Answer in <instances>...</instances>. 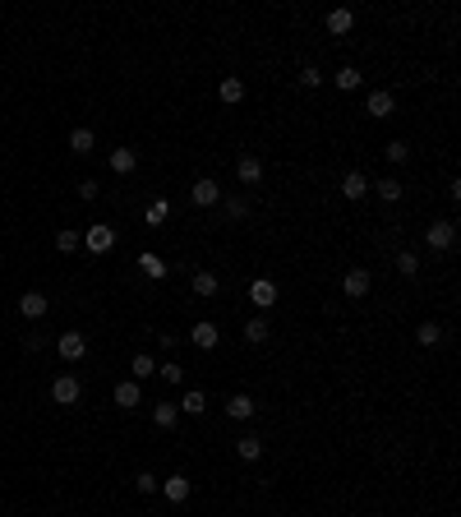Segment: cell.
Here are the masks:
<instances>
[{
  "label": "cell",
  "instance_id": "cell-1",
  "mask_svg": "<svg viewBox=\"0 0 461 517\" xmlns=\"http://www.w3.org/2000/svg\"><path fill=\"white\" fill-rule=\"evenodd\" d=\"M83 250L88 254H111L116 250V231H111L106 222H92L88 231H83Z\"/></svg>",
  "mask_w": 461,
  "mask_h": 517
},
{
  "label": "cell",
  "instance_id": "cell-20",
  "mask_svg": "<svg viewBox=\"0 0 461 517\" xmlns=\"http://www.w3.org/2000/svg\"><path fill=\"white\" fill-rule=\"evenodd\" d=\"M369 189H378V199H383V203H397V199H401V180H397V176H387V180H369Z\"/></svg>",
  "mask_w": 461,
  "mask_h": 517
},
{
  "label": "cell",
  "instance_id": "cell-26",
  "mask_svg": "<svg viewBox=\"0 0 461 517\" xmlns=\"http://www.w3.org/2000/svg\"><path fill=\"white\" fill-rule=\"evenodd\" d=\"M268 333H273V328H268V319H249V323H245V342H249V347L268 342Z\"/></svg>",
  "mask_w": 461,
  "mask_h": 517
},
{
  "label": "cell",
  "instance_id": "cell-29",
  "mask_svg": "<svg viewBox=\"0 0 461 517\" xmlns=\"http://www.w3.org/2000/svg\"><path fill=\"white\" fill-rule=\"evenodd\" d=\"M78 245H83V236H78V231H69V227H65L60 236H55V250H60V254H74Z\"/></svg>",
  "mask_w": 461,
  "mask_h": 517
},
{
  "label": "cell",
  "instance_id": "cell-5",
  "mask_svg": "<svg viewBox=\"0 0 461 517\" xmlns=\"http://www.w3.org/2000/svg\"><path fill=\"white\" fill-rule=\"evenodd\" d=\"M51 397L60 402V407H74L78 397H83V388H78V379H74V375H60V379L51 384Z\"/></svg>",
  "mask_w": 461,
  "mask_h": 517
},
{
  "label": "cell",
  "instance_id": "cell-19",
  "mask_svg": "<svg viewBox=\"0 0 461 517\" xmlns=\"http://www.w3.org/2000/svg\"><path fill=\"white\" fill-rule=\"evenodd\" d=\"M323 23H328V33H332V37H346V33H351V23H355V14H351V10H332Z\"/></svg>",
  "mask_w": 461,
  "mask_h": 517
},
{
  "label": "cell",
  "instance_id": "cell-9",
  "mask_svg": "<svg viewBox=\"0 0 461 517\" xmlns=\"http://www.w3.org/2000/svg\"><path fill=\"white\" fill-rule=\"evenodd\" d=\"M369 194V176H364V171H346V176H341V199H364Z\"/></svg>",
  "mask_w": 461,
  "mask_h": 517
},
{
  "label": "cell",
  "instance_id": "cell-17",
  "mask_svg": "<svg viewBox=\"0 0 461 517\" xmlns=\"http://www.w3.org/2000/svg\"><path fill=\"white\" fill-rule=\"evenodd\" d=\"M134 166H139V153H134V148H116V153H111V171H116V176H130Z\"/></svg>",
  "mask_w": 461,
  "mask_h": 517
},
{
  "label": "cell",
  "instance_id": "cell-10",
  "mask_svg": "<svg viewBox=\"0 0 461 517\" xmlns=\"http://www.w3.org/2000/svg\"><path fill=\"white\" fill-rule=\"evenodd\" d=\"M46 309H51V300H46L42 291H28V296H19V314H23V319H42Z\"/></svg>",
  "mask_w": 461,
  "mask_h": 517
},
{
  "label": "cell",
  "instance_id": "cell-21",
  "mask_svg": "<svg viewBox=\"0 0 461 517\" xmlns=\"http://www.w3.org/2000/svg\"><path fill=\"white\" fill-rule=\"evenodd\" d=\"M180 411H185V416H203V411H208V397L198 393V388H189V393L180 397Z\"/></svg>",
  "mask_w": 461,
  "mask_h": 517
},
{
  "label": "cell",
  "instance_id": "cell-3",
  "mask_svg": "<svg viewBox=\"0 0 461 517\" xmlns=\"http://www.w3.org/2000/svg\"><path fill=\"white\" fill-rule=\"evenodd\" d=\"M55 351H60V361H83V356H88V337H83V333H60V337H55Z\"/></svg>",
  "mask_w": 461,
  "mask_h": 517
},
{
  "label": "cell",
  "instance_id": "cell-12",
  "mask_svg": "<svg viewBox=\"0 0 461 517\" xmlns=\"http://www.w3.org/2000/svg\"><path fill=\"white\" fill-rule=\"evenodd\" d=\"M341 291H346L351 300H364V296H369V273H364V268H351L346 282H341Z\"/></svg>",
  "mask_w": 461,
  "mask_h": 517
},
{
  "label": "cell",
  "instance_id": "cell-16",
  "mask_svg": "<svg viewBox=\"0 0 461 517\" xmlns=\"http://www.w3.org/2000/svg\"><path fill=\"white\" fill-rule=\"evenodd\" d=\"M176 420H180V407H176V402H157V407H153V425H157V429H176Z\"/></svg>",
  "mask_w": 461,
  "mask_h": 517
},
{
  "label": "cell",
  "instance_id": "cell-23",
  "mask_svg": "<svg viewBox=\"0 0 461 517\" xmlns=\"http://www.w3.org/2000/svg\"><path fill=\"white\" fill-rule=\"evenodd\" d=\"M189 286H194L198 300H212V296H217V277H212V273H194V282H189Z\"/></svg>",
  "mask_w": 461,
  "mask_h": 517
},
{
  "label": "cell",
  "instance_id": "cell-25",
  "mask_svg": "<svg viewBox=\"0 0 461 517\" xmlns=\"http://www.w3.org/2000/svg\"><path fill=\"white\" fill-rule=\"evenodd\" d=\"M415 342H420V347H439V342H443V328H439L434 319L420 323V328H415Z\"/></svg>",
  "mask_w": 461,
  "mask_h": 517
},
{
  "label": "cell",
  "instance_id": "cell-35",
  "mask_svg": "<svg viewBox=\"0 0 461 517\" xmlns=\"http://www.w3.org/2000/svg\"><path fill=\"white\" fill-rule=\"evenodd\" d=\"M143 222H148V227H162V222H166V203H162V199H157L153 208L143 213Z\"/></svg>",
  "mask_w": 461,
  "mask_h": 517
},
{
  "label": "cell",
  "instance_id": "cell-8",
  "mask_svg": "<svg viewBox=\"0 0 461 517\" xmlns=\"http://www.w3.org/2000/svg\"><path fill=\"white\" fill-rule=\"evenodd\" d=\"M249 300H254L259 309H273V305H277V286L268 282V277H254V282H249Z\"/></svg>",
  "mask_w": 461,
  "mask_h": 517
},
{
  "label": "cell",
  "instance_id": "cell-22",
  "mask_svg": "<svg viewBox=\"0 0 461 517\" xmlns=\"http://www.w3.org/2000/svg\"><path fill=\"white\" fill-rule=\"evenodd\" d=\"M139 268H143V273H148V277H153V282H162V277H166V264H162V254H153V250H148V254H139Z\"/></svg>",
  "mask_w": 461,
  "mask_h": 517
},
{
  "label": "cell",
  "instance_id": "cell-38",
  "mask_svg": "<svg viewBox=\"0 0 461 517\" xmlns=\"http://www.w3.org/2000/svg\"><path fill=\"white\" fill-rule=\"evenodd\" d=\"M78 199H97V180H83V185H78Z\"/></svg>",
  "mask_w": 461,
  "mask_h": 517
},
{
  "label": "cell",
  "instance_id": "cell-33",
  "mask_svg": "<svg viewBox=\"0 0 461 517\" xmlns=\"http://www.w3.org/2000/svg\"><path fill=\"white\" fill-rule=\"evenodd\" d=\"M397 268H401L406 277H415V273H420V259H415L411 250H401V254H397Z\"/></svg>",
  "mask_w": 461,
  "mask_h": 517
},
{
  "label": "cell",
  "instance_id": "cell-7",
  "mask_svg": "<svg viewBox=\"0 0 461 517\" xmlns=\"http://www.w3.org/2000/svg\"><path fill=\"white\" fill-rule=\"evenodd\" d=\"M189 199H194L198 208H212V203H217L221 199V185L212 176H203V180H194V189H189Z\"/></svg>",
  "mask_w": 461,
  "mask_h": 517
},
{
  "label": "cell",
  "instance_id": "cell-2",
  "mask_svg": "<svg viewBox=\"0 0 461 517\" xmlns=\"http://www.w3.org/2000/svg\"><path fill=\"white\" fill-rule=\"evenodd\" d=\"M425 245L434 254H448L452 245H457V227H452V222H434V227L425 231Z\"/></svg>",
  "mask_w": 461,
  "mask_h": 517
},
{
  "label": "cell",
  "instance_id": "cell-32",
  "mask_svg": "<svg viewBox=\"0 0 461 517\" xmlns=\"http://www.w3.org/2000/svg\"><path fill=\"white\" fill-rule=\"evenodd\" d=\"M157 375H162L166 384H180V379H185V365H180V361H166V365H157Z\"/></svg>",
  "mask_w": 461,
  "mask_h": 517
},
{
  "label": "cell",
  "instance_id": "cell-11",
  "mask_svg": "<svg viewBox=\"0 0 461 517\" xmlns=\"http://www.w3.org/2000/svg\"><path fill=\"white\" fill-rule=\"evenodd\" d=\"M157 490H162V495L166 499H171V504H185V499H189V476H166V481L162 485H157Z\"/></svg>",
  "mask_w": 461,
  "mask_h": 517
},
{
  "label": "cell",
  "instance_id": "cell-15",
  "mask_svg": "<svg viewBox=\"0 0 461 517\" xmlns=\"http://www.w3.org/2000/svg\"><path fill=\"white\" fill-rule=\"evenodd\" d=\"M254 411H259V407H254V397H249V393H235V397L226 402V416H230V420H249Z\"/></svg>",
  "mask_w": 461,
  "mask_h": 517
},
{
  "label": "cell",
  "instance_id": "cell-24",
  "mask_svg": "<svg viewBox=\"0 0 461 517\" xmlns=\"http://www.w3.org/2000/svg\"><path fill=\"white\" fill-rule=\"evenodd\" d=\"M92 148H97L92 130H74V134H69V153H78V157H83V153H92Z\"/></svg>",
  "mask_w": 461,
  "mask_h": 517
},
{
  "label": "cell",
  "instance_id": "cell-30",
  "mask_svg": "<svg viewBox=\"0 0 461 517\" xmlns=\"http://www.w3.org/2000/svg\"><path fill=\"white\" fill-rule=\"evenodd\" d=\"M221 102H240L245 98V83H240V79H221Z\"/></svg>",
  "mask_w": 461,
  "mask_h": 517
},
{
  "label": "cell",
  "instance_id": "cell-13",
  "mask_svg": "<svg viewBox=\"0 0 461 517\" xmlns=\"http://www.w3.org/2000/svg\"><path fill=\"white\" fill-rule=\"evenodd\" d=\"M235 176H240V185H259V180H263V162H259V157H240V162H235Z\"/></svg>",
  "mask_w": 461,
  "mask_h": 517
},
{
  "label": "cell",
  "instance_id": "cell-31",
  "mask_svg": "<svg viewBox=\"0 0 461 517\" xmlns=\"http://www.w3.org/2000/svg\"><path fill=\"white\" fill-rule=\"evenodd\" d=\"M383 157H387V162H392V166H401V162H406V157H411V148H406V143H401V139H392V143H387V148H383Z\"/></svg>",
  "mask_w": 461,
  "mask_h": 517
},
{
  "label": "cell",
  "instance_id": "cell-27",
  "mask_svg": "<svg viewBox=\"0 0 461 517\" xmlns=\"http://www.w3.org/2000/svg\"><path fill=\"white\" fill-rule=\"evenodd\" d=\"M337 88L341 93H355V88H360V69H355V65H341L337 69Z\"/></svg>",
  "mask_w": 461,
  "mask_h": 517
},
{
  "label": "cell",
  "instance_id": "cell-6",
  "mask_svg": "<svg viewBox=\"0 0 461 517\" xmlns=\"http://www.w3.org/2000/svg\"><path fill=\"white\" fill-rule=\"evenodd\" d=\"M364 111H369L373 121H387V116H392L397 111V98L387 88H378V93H369V102H364Z\"/></svg>",
  "mask_w": 461,
  "mask_h": 517
},
{
  "label": "cell",
  "instance_id": "cell-37",
  "mask_svg": "<svg viewBox=\"0 0 461 517\" xmlns=\"http://www.w3.org/2000/svg\"><path fill=\"white\" fill-rule=\"evenodd\" d=\"M226 213H230V217H245V213H249V203H245V199H230Z\"/></svg>",
  "mask_w": 461,
  "mask_h": 517
},
{
  "label": "cell",
  "instance_id": "cell-18",
  "mask_svg": "<svg viewBox=\"0 0 461 517\" xmlns=\"http://www.w3.org/2000/svg\"><path fill=\"white\" fill-rule=\"evenodd\" d=\"M235 457H240V462H259V457H263V439H254V434L235 439Z\"/></svg>",
  "mask_w": 461,
  "mask_h": 517
},
{
  "label": "cell",
  "instance_id": "cell-28",
  "mask_svg": "<svg viewBox=\"0 0 461 517\" xmlns=\"http://www.w3.org/2000/svg\"><path fill=\"white\" fill-rule=\"evenodd\" d=\"M130 370H134V379H139V384H143V379H148V375H157V361H153V356H148V351H139V356H134V365H130Z\"/></svg>",
  "mask_w": 461,
  "mask_h": 517
},
{
  "label": "cell",
  "instance_id": "cell-36",
  "mask_svg": "<svg viewBox=\"0 0 461 517\" xmlns=\"http://www.w3.org/2000/svg\"><path fill=\"white\" fill-rule=\"evenodd\" d=\"M300 83H305V88H319V83H323V74H319L314 65H305V69H300Z\"/></svg>",
  "mask_w": 461,
  "mask_h": 517
},
{
  "label": "cell",
  "instance_id": "cell-34",
  "mask_svg": "<svg viewBox=\"0 0 461 517\" xmlns=\"http://www.w3.org/2000/svg\"><path fill=\"white\" fill-rule=\"evenodd\" d=\"M134 485H139V495H157V485H162V481L148 476V471H139V476H134Z\"/></svg>",
  "mask_w": 461,
  "mask_h": 517
},
{
  "label": "cell",
  "instance_id": "cell-14",
  "mask_svg": "<svg viewBox=\"0 0 461 517\" xmlns=\"http://www.w3.org/2000/svg\"><path fill=\"white\" fill-rule=\"evenodd\" d=\"M143 397V384L139 379H125V384H116V407H139Z\"/></svg>",
  "mask_w": 461,
  "mask_h": 517
},
{
  "label": "cell",
  "instance_id": "cell-4",
  "mask_svg": "<svg viewBox=\"0 0 461 517\" xmlns=\"http://www.w3.org/2000/svg\"><path fill=\"white\" fill-rule=\"evenodd\" d=\"M189 342H194L198 351H212V347L221 342V333H217V323H212V319H198L194 328H189Z\"/></svg>",
  "mask_w": 461,
  "mask_h": 517
}]
</instances>
